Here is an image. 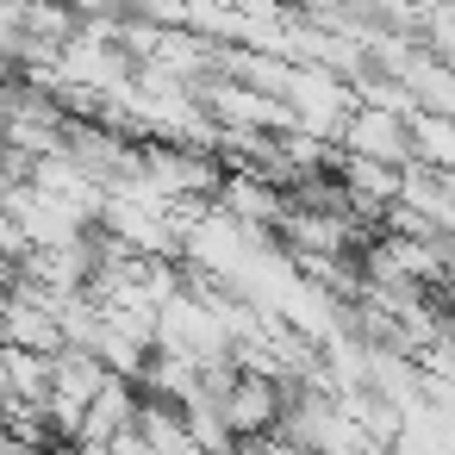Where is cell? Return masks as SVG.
Instances as JSON below:
<instances>
[{
  "label": "cell",
  "mask_w": 455,
  "mask_h": 455,
  "mask_svg": "<svg viewBox=\"0 0 455 455\" xmlns=\"http://www.w3.org/2000/svg\"><path fill=\"white\" fill-rule=\"evenodd\" d=\"M343 156H368V163H393V169H411L418 150H411V113L399 119V107H355V119L343 125Z\"/></svg>",
  "instance_id": "6da1fadb"
}]
</instances>
